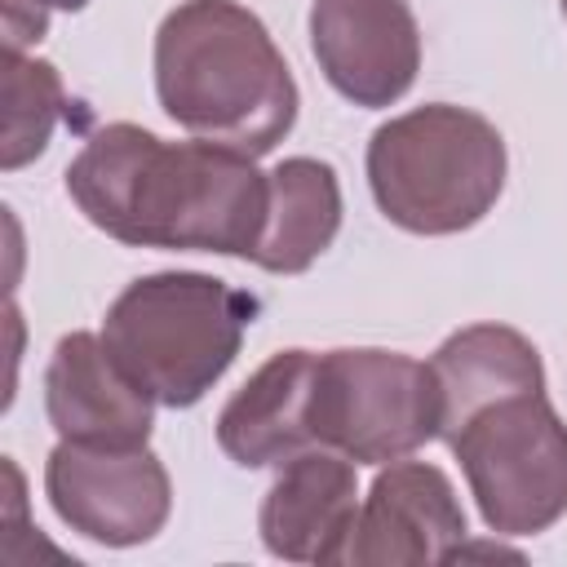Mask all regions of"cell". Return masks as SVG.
I'll list each match as a JSON object with an SVG mask.
<instances>
[{"mask_svg": "<svg viewBox=\"0 0 567 567\" xmlns=\"http://www.w3.org/2000/svg\"><path fill=\"white\" fill-rule=\"evenodd\" d=\"M66 195L120 244L248 257L266 226L270 177L235 146L164 142L120 120L80 146Z\"/></svg>", "mask_w": 567, "mask_h": 567, "instance_id": "6da1fadb", "label": "cell"}, {"mask_svg": "<svg viewBox=\"0 0 567 567\" xmlns=\"http://www.w3.org/2000/svg\"><path fill=\"white\" fill-rule=\"evenodd\" d=\"M155 93L190 137L252 159L292 133L301 102L266 22L235 0H182L159 22Z\"/></svg>", "mask_w": 567, "mask_h": 567, "instance_id": "7a4b0ae2", "label": "cell"}, {"mask_svg": "<svg viewBox=\"0 0 567 567\" xmlns=\"http://www.w3.org/2000/svg\"><path fill=\"white\" fill-rule=\"evenodd\" d=\"M501 128L452 102L385 120L368 142V186L385 221L408 235H461L505 190Z\"/></svg>", "mask_w": 567, "mask_h": 567, "instance_id": "3957f363", "label": "cell"}, {"mask_svg": "<svg viewBox=\"0 0 567 567\" xmlns=\"http://www.w3.org/2000/svg\"><path fill=\"white\" fill-rule=\"evenodd\" d=\"M257 301L199 270L133 279L102 319V341L120 368L164 408L199 403L235 363Z\"/></svg>", "mask_w": 567, "mask_h": 567, "instance_id": "277c9868", "label": "cell"}, {"mask_svg": "<svg viewBox=\"0 0 567 567\" xmlns=\"http://www.w3.org/2000/svg\"><path fill=\"white\" fill-rule=\"evenodd\" d=\"M496 536H536L567 514V425L545 390L505 394L447 434Z\"/></svg>", "mask_w": 567, "mask_h": 567, "instance_id": "5b68a950", "label": "cell"}, {"mask_svg": "<svg viewBox=\"0 0 567 567\" xmlns=\"http://www.w3.org/2000/svg\"><path fill=\"white\" fill-rule=\"evenodd\" d=\"M315 447L354 465H390L439 439L443 399L434 368L399 350H328L315 363Z\"/></svg>", "mask_w": 567, "mask_h": 567, "instance_id": "8992f818", "label": "cell"}, {"mask_svg": "<svg viewBox=\"0 0 567 567\" xmlns=\"http://www.w3.org/2000/svg\"><path fill=\"white\" fill-rule=\"evenodd\" d=\"M53 514L111 549L151 540L173 509V483L151 447H84L58 439L44 461Z\"/></svg>", "mask_w": 567, "mask_h": 567, "instance_id": "52a82bcc", "label": "cell"}, {"mask_svg": "<svg viewBox=\"0 0 567 567\" xmlns=\"http://www.w3.org/2000/svg\"><path fill=\"white\" fill-rule=\"evenodd\" d=\"M310 53L354 106H394L421 71V31L408 0H315Z\"/></svg>", "mask_w": 567, "mask_h": 567, "instance_id": "ba28073f", "label": "cell"}, {"mask_svg": "<svg viewBox=\"0 0 567 567\" xmlns=\"http://www.w3.org/2000/svg\"><path fill=\"white\" fill-rule=\"evenodd\" d=\"M465 540V509L439 465L390 461L359 501L341 563L354 567H425L447 563Z\"/></svg>", "mask_w": 567, "mask_h": 567, "instance_id": "9c48e42d", "label": "cell"}, {"mask_svg": "<svg viewBox=\"0 0 567 567\" xmlns=\"http://www.w3.org/2000/svg\"><path fill=\"white\" fill-rule=\"evenodd\" d=\"M44 408L58 439L84 447H146L155 425V399L120 368L102 332H71L53 346Z\"/></svg>", "mask_w": 567, "mask_h": 567, "instance_id": "30bf717a", "label": "cell"}, {"mask_svg": "<svg viewBox=\"0 0 567 567\" xmlns=\"http://www.w3.org/2000/svg\"><path fill=\"white\" fill-rule=\"evenodd\" d=\"M359 487L354 461L332 447H310L284 461L261 501V545L288 563H341L354 532Z\"/></svg>", "mask_w": 567, "mask_h": 567, "instance_id": "8fae6325", "label": "cell"}, {"mask_svg": "<svg viewBox=\"0 0 567 567\" xmlns=\"http://www.w3.org/2000/svg\"><path fill=\"white\" fill-rule=\"evenodd\" d=\"M315 350H279L230 394L217 416V447L235 465L266 470L315 447Z\"/></svg>", "mask_w": 567, "mask_h": 567, "instance_id": "7c38bea8", "label": "cell"}, {"mask_svg": "<svg viewBox=\"0 0 567 567\" xmlns=\"http://www.w3.org/2000/svg\"><path fill=\"white\" fill-rule=\"evenodd\" d=\"M270 204L257 248L248 252L252 266L270 275H301L310 270L341 230V182L328 159L292 155L270 173Z\"/></svg>", "mask_w": 567, "mask_h": 567, "instance_id": "4fadbf2b", "label": "cell"}, {"mask_svg": "<svg viewBox=\"0 0 567 567\" xmlns=\"http://www.w3.org/2000/svg\"><path fill=\"white\" fill-rule=\"evenodd\" d=\"M434 381H439V399H443V430L439 439H447L470 412L518 394V390H545V368L536 346L505 323H470L461 332H452L434 359Z\"/></svg>", "mask_w": 567, "mask_h": 567, "instance_id": "5bb4252c", "label": "cell"}, {"mask_svg": "<svg viewBox=\"0 0 567 567\" xmlns=\"http://www.w3.org/2000/svg\"><path fill=\"white\" fill-rule=\"evenodd\" d=\"M0 106H4V128H0V168L13 173L31 159L44 155L62 106H66V89L53 62L22 53V49H4V66H0Z\"/></svg>", "mask_w": 567, "mask_h": 567, "instance_id": "9a60e30c", "label": "cell"}, {"mask_svg": "<svg viewBox=\"0 0 567 567\" xmlns=\"http://www.w3.org/2000/svg\"><path fill=\"white\" fill-rule=\"evenodd\" d=\"M58 9V0H0L4 13V49H31L44 40L49 31V13Z\"/></svg>", "mask_w": 567, "mask_h": 567, "instance_id": "2e32d148", "label": "cell"}, {"mask_svg": "<svg viewBox=\"0 0 567 567\" xmlns=\"http://www.w3.org/2000/svg\"><path fill=\"white\" fill-rule=\"evenodd\" d=\"M84 4H89V0H58V9H71V13H75V9H84Z\"/></svg>", "mask_w": 567, "mask_h": 567, "instance_id": "e0dca14e", "label": "cell"}, {"mask_svg": "<svg viewBox=\"0 0 567 567\" xmlns=\"http://www.w3.org/2000/svg\"><path fill=\"white\" fill-rule=\"evenodd\" d=\"M558 4H563V18H567V0H558Z\"/></svg>", "mask_w": 567, "mask_h": 567, "instance_id": "ac0fdd59", "label": "cell"}]
</instances>
